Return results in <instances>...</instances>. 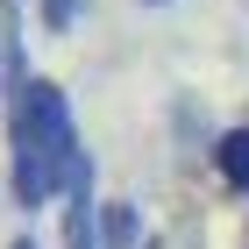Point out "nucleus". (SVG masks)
<instances>
[{"label":"nucleus","instance_id":"f257e3e1","mask_svg":"<svg viewBox=\"0 0 249 249\" xmlns=\"http://www.w3.org/2000/svg\"><path fill=\"white\" fill-rule=\"evenodd\" d=\"M7 150H15V171H7V185H15V207L64 199L71 171L86 164L64 86H50V78H36V71L7 86Z\"/></svg>","mask_w":249,"mask_h":249},{"label":"nucleus","instance_id":"f03ea898","mask_svg":"<svg viewBox=\"0 0 249 249\" xmlns=\"http://www.w3.org/2000/svg\"><path fill=\"white\" fill-rule=\"evenodd\" d=\"M64 249H100V192H93V157L64 185Z\"/></svg>","mask_w":249,"mask_h":249},{"label":"nucleus","instance_id":"7ed1b4c3","mask_svg":"<svg viewBox=\"0 0 249 249\" xmlns=\"http://www.w3.org/2000/svg\"><path fill=\"white\" fill-rule=\"evenodd\" d=\"M207 150H213V171H221V178L249 199V128H221Z\"/></svg>","mask_w":249,"mask_h":249},{"label":"nucleus","instance_id":"20e7f679","mask_svg":"<svg viewBox=\"0 0 249 249\" xmlns=\"http://www.w3.org/2000/svg\"><path fill=\"white\" fill-rule=\"evenodd\" d=\"M100 249H142V213L128 199H100Z\"/></svg>","mask_w":249,"mask_h":249},{"label":"nucleus","instance_id":"39448f33","mask_svg":"<svg viewBox=\"0 0 249 249\" xmlns=\"http://www.w3.org/2000/svg\"><path fill=\"white\" fill-rule=\"evenodd\" d=\"M36 15H43V36H64V29L86 15V0H36Z\"/></svg>","mask_w":249,"mask_h":249},{"label":"nucleus","instance_id":"423d86ee","mask_svg":"<svg viewBox=\"0 0 249 249\" xmlns=\"http://www.w3.org/2000/svg\"><path fill=\"white\" fill-rule=\"evenodd\" d=\"M7 249H36V242H29V235H21V242H7Z\"/></svg>","mask_w":249,"mask_h":249},{"label":"nucleus","instance_id":"0eeeda50","mask_svg":"<svg viewBox=\"0 0 249 249\" xmlns=\"http://www.w3.org/2000/svg\"><path fill=\"white\" fill-rule=\"evenodd\" d=\"M142 7H171V0H142Z\"/></svg>","mask_w":249,"mask_h":249},{"label":"nucleus","instance_id":"6e6552de","mask_svg":"<svg viewBox=\"0 0 249 249\" xmlns=\"http://www.w3.org/2000/svg\"><path fill=\"white\" fill-rule=\"evenodd\" d=\"M242 249H249V242H242Z\"/></svg>","mask_w":249,"mask_h":249}]
</instances>
